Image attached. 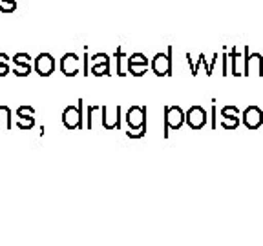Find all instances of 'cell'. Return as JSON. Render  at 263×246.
<instances>
[{
	"label": "cell",
	"mask_w": 263,
	"mask_h": 246,
	"mask_svg": "<svg viewBox=\"0 0 263 246\" xmlns=\"http://www.w3.org/2000/svg\"><path fill=\"white\" fill-rule=\"evenodd\" d=\"M126 135L130 137V139H141V137L146 135V128H143V130H130V131H126Z\"/></svg>",
	"instance_id": "obj_24"
},
{
	"label": "cell",
	"mask_w": 263,
	"mask_h": 246,
	"mask_svg": "<svg viewBox=\"0 0 263 246\" xmlns=\"http://www.w3.org/2000/svg\"><path fill=\"white\" fill-rule=\"evenodd\" d=\"M128 64H148V58L143 53H132L128 57Z\"/></svg>",
	"instance_id": "obj_18"
},
{
	"label": "cell",
	"mask_w": 263,
	"mask_h": 246,
	"mask_svg": "<svg viewBox=\"0 0 263 246\" xmlns=\"http://www.w3.org/2000/svg\"><path fill=\"white\" fill-rule=\"evenodd\" d=\"M35 71L41 77H49L55 71V58L49 53H41L35 58Z\"/></svg>",
	"instance_id": "obj_8"
},
{
	"label": "cell",
	"mask_w": 263,
	"mask_h": 246,
	"mask_svg": "<svg viewBox=\"0 0 263 246\" xmlns=\"http://www.w3.org/2000/svg\"><path fill=\"white\" fill-rule=\"evenodd\" d=\"M2 2H16V0H2Z\"/></svg>",
	"instance_id": "obj_28"
},
{
	"label": "cell",
	"mask_w": 263,
	"mask_h": 246,
	"mask_svg": "<svg viewBox=\"0 0 263 246\" xmlns=\"http://www.w3.org/2000/svg\"><path fill=\"white\" fill-rule=\"evenodd\" d=\"M11 110L8 106H0V130H11Z\"/></svg>",
	"instance_id": "obj_11"
},
{
	"label": "cell",
	"mask_w": 263,
	"mask_h": 246,
	"mask_svg": "<svg viewBox=\"0 0 263 246\" xmlns=\"http://www.w3.org/2000/svg\"><path fill=\"white\" fill-rule=\"evenodd\" d=\"M186 122V117L179 106L164 108V137H168L170 130H179Z\"/></svg>",
	"instance_id": "obj_1"
},
{
	"label": "cell",
	"mask_w": 263,
	"mask_h": 246,
	"mask_svg": "<svg viewBox=\"0 0 263 246\" xmlns=\"http://www.w3.org/2000/svg\"><path fill=\"white\" fill-rule=\"evenodd\" d=\"M91 75L95 77H108L110 75V62H104V64H93L91 66Z\"/></svg>",
	"instance_id": "obj_12"
},
{
	"label": "cell",
	"mask_w": 263,
	"mask_h": 246,
	"mask_svg": "<svg viewBox=\"0 0 263 246\" xmlns=\"http://www.w3.org/2000/svg\"><path fill=\"white\" fill-rule=\"evenodd\" d=\"M221 126L225 130H236L239 126V117H221Z\"/></svg>",
	"instance_id": "obj_15"
},
{
	"label": "cell",
	"mask_w": 263,
	"mask_h": 246,
	"mask_svg": "<svg viewBox=\"0 0 263 246\" xmlns=\"http://www.w3.org/2000/svg\"><path fill=\"white\" fill-rule=\"evenodd\" d=\"M8 73H9L8 64H0V77H6Z\"/></svg>",
	"instance_id": "obj_26"
},
{
	"label": "cell",
	"mask_w": 263,
	"mask_h": 246,
	"mask_svg": "<svg viewBox=\"0 0 263 246\" xmlns=\"http://www.w3.org/2000/svg\"><path fill=\"white\" fill-rule=\"evenodd\" d=\"M186 117V124H189L192 130H201L203 126L206 124V111L203 110L201 106H192L189 111L185 113Z\"/></svg>",
	"instance_id": "obj_6"
},
{
	"label": "cell",
	"mask_w": 263,
	"mask_h": 246,
	"mask_svg": "<svg viewBox=\"0 0 263 246\" xmlns=\"http://www.w3.org/2000/svg\"><path fill=\"white\" fill-rule=\"evenodd\" d=\"M35 115V110L31 106H21L16 110V117H33Z\"/></svg>",
	"instance_id": "obj_20"
},
{
	"label": "cell",
	"mask_w": 263,
	"mask_h": 246,
	"mask_svg": "<svg viewBox=\"0 0 263 246\" xmlns=\"http://www.w3.org/2000/svg\"><path fill=\"white\" fill-rule=\"evenodd\" d=\"M16 9V2H2L0 0V11L2 13H13Z\"/></svg>",
	"instance_id": "obj_23"
},
{
	"label": "cell",
	"mask_w": 263,
	"mask_h": 246,
	"mask_svg": "<svg viewBox=\"0 0 263 246\" xmlns=\"http://www.w3.org/2000/svg\"><path fill=\"white\" fill-rule=\"evenodd\" d=\"M8 60H9V57L6 53H0V64H8Z\"/></svg>",
	"instance_id": "obj_27"
},
{
	"label": "cell",
	"mask_w": 263,
	"mask_h": 246,
	"mask_svg": "<svg viewBox=\"0 0 263 246\" xmlns=\"http://www.w3.org/2000/svg\"><path fill=\"white\" fill-rule=\"evenodd\" d=\"M172 53L174 48L170 46L166 53H157L152 60V71L157 77H168L172 73Z\"/></svg>",
	"instance_id": "obj_2"
},
{
	"label": "cell",
	"mask_w": 263,
	"mask_h": 246,
	"mask_svg": "<svg viewBox=\"0 0 263 246\" xmlns=\"http://www.w3.org/2000/svg\"><path fill=\"white\" fill-rule=\"evenodd\" d=\"M16 126L21 130H31L35 126V117H16Z\"/></svg>",
	"instance_id": "obj_14"
},
{
	"label": "cell",
	"mask_w": 263,
	"mask_h": 246,
	"mask_svg": "<svg viewBox=\"0 0 263 246\" xmlns=\"http://www.w3.org/2000/svg\"><path fill=\"white\" fill-rule=\"evenodd\" d=\"M13 73L16 77H28L31 73V66H22V64H13Z\"/></svg>",
	"instance_id": "obj_16"
},
{
	"label": "cell",
	"mask_w": 263,
	"mask_h": 246,
	"mask_svg": "<svg viewBox=\"0 0 263 246\" xmlns=\"http://www.w3.org/2000/svg\"><path fill=\"white\" fill-rule=\"evenodd\" d=\"M245 55V66H243V75H263V57L259 53H249V48L243 51Z\"/></svg>",
	"instance_id": "obj_4"
},
{
	"label": "cell",
	"mask_w": 263,
	"mask_h": 246,
	"mask_svg": "<svg viewBox=\"0 0 263 246\" xmlns=\"http://www.w3.org/2000/svg\"><path fill=\"white\" fill-rule=\"evenodd\" d=\"M239 110L236 106H225L221 110V117H238Z\"/></svg>",
	"instance_id": "obj_21"
},
{
	"label": "cell",
	"mask_w": 263,
	"mask_h": 246,
	"mask_svg": "<svg viewBox=\"0 0 263 246\" xmlns=\"http://www.w3.org/2000/svg\"><path fill=\"white\" fill-rule=\"evenodd\" d=\"M90 60H91V66H93V64H104V62H110V58H108L106 53H95Z\"/></svg>",
	"instance_id": "obj_22"
},
{
	"label": "cell",
	"mask_w": 263,
	"mask_h": 246,
	"mask_svg": "<svg viewBox=\"0 0 263 246\" xmlns=\"http://www.w3.org/2000/svg\"><path fill=\"white\" fill-rule=\"evenodd\" d=\"M97 110H99L97 106H90V108H88V115H91L93 111H97ZM91 126H93V124H91V117H90V119H88V128H91Z\"/></svg>",
	"instance_id": "obj_25"
},
{
	"label": "cell",
	"mask_w": 263,
	"mask_h": 246,
	"mask_svg": "<svg viewBox=\"0 0 263 246\" xmlns=\"http://www.w3.org/2000/svg\"><path fill=\"white\" fill-rule=\"evenodd\" d=\"M126 124L130 130H143V128H146V108L132 106L126 113Z\"/></svg>",
	"instance_id": "obj_5"
},
{
	"label": "cell",
	"mask_w": 263,
	"mask_h": 246,
	"mask_svg": "<svg viewBox=\"0 0 263 246\" xmlns=\"http://www.w3.org/2000/svg\"><path fill=\"white\" fill-rule=\"evenodd\" d=\"M61 71L66 77H75L79 73V57L75 53H66L59 62Z\"/></svg>",
	"instance_id": "obj_9"
},
{
	"label": "cell",
	"mask_w": 263,
	"mask_h": 246,
	"mask_svg": "<svg viewBox=\"0 0 263 246\" xmlns=\"http://www.w3.org/2000/svg\"><path fill=\"white\" fill-rule=\"evenodd\" d=\"M13 64H22V66H31V57L28 53H16L13 57Z\"/></svg>",
	"instance_id": "obj_17"
},
{
	"label": "cell",
	"mask_w": 263,
	"mask_h": 246,
	"mask_svg": "<svg viewBox=\"0 0 263 246\" xmlns=\"http://www.w3.org/2000/svg\"><path fill=\"white\" fill-rule=\"evenodd\" d=\"M101 111H103V126L106 128V130H115V128L121 126V108L117 106L114 110V113L110 115V108L108 106H103L101 108Z\"/></svg>",
	"instance_id": "obj_10"
},
{
	"label": "cell",
	"mask_w": 263,
	"mask_h": 246,
	"mask_svg": "<svg viewBox=\"0 0 263 246\" xmlns=\"http://www.w3.org/2000/svg\"><path fill=\"white\" fill-rule=\"evenodd\" d=\"M243 124L249 130H258L263 124V113L258 106H249L243 111Z\"/></svg>",
	"instance_id": "obj_7"
},
{
	"label": "cell",
	"mask_w": 263,
	"mask_h": 246,
	"mask_svg": "<svg viewBox=\"0 0 263 246\" xmlns=\"http://www.w3.org/2000/svg\"><path fill=\"white\" fill-rule=\"evenodd\" d=\"M128 71H130L134 77H143L148 71V64H128Z\"/></svg>",
	"instance_id": "obj_13"
},
{
	"label": "cell",
	"mask_w": 263,
	"mask_h": 246,
	"mask_svg": "<svg viewBox=\"0 0 263 246\" xmlns=\"http://www.w3.org/2000/svg\"><path fill=\"white\" fill-rule=\"evenodd\" d=\"M82 98H79V106H68L62 113V122L68 130H81L82 128Z\"/></svg>",
	"instance_id": "obj_3"
},
{
	"label": "cell",
	"mask_w": 263,
	"mask_h": 246,
	"mask_svg": "<svg viewBox=\"0 0 263 246\" xmlns=\"http://www.w3.org/2000/svg\"><path fill=\"white\" fill-rule=\"evenodd\" d=\"M115 57H117V73L123 77V75H126V73H124V70H123V60H124L123 48H117V51H115Z\"/></svg>",
	"instance_id": "obj_19"
}]
</instances>
